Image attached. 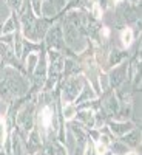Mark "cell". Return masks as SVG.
<instances>
[{"label":"cell","mask_w":142,"mask_h":155,"mask_svg":"<svg viewBox=\"0 0 142 155\" xmlns=\"http://www.w3.org/2000/svg\"><path fill=\"white\" fill-rule=\"evenodd\" d=\"M74 115H76V107L73 104H67L65 107H63V118H65L67 121L74 118Z\"/></svg>","instance_id":"cell-2"},{"label":"cell","mask_w":142,"mask_h":155,"mask_svg":"<svg viewBox=\"0 0 142 155\" xmlns=\"http://www.w3.org/2000/svg\"><path fill=\"white\" fill-rule=\"evenodd\" d=\"M128 155H136V153H133V152H131V153H128Z\"/></svg>","instance_id":"cell-8"},{"label":"cell","mask_w":142,"mask_h":155,"mask_svg":"<svg viewBox=\"0 0 142 155\" xmlns=\"http://www.w3.org/2000/svg\"><path fill=\"white\" fill-rule=\"evenodd\" d=\"M53 109L51 107H45L43 110H42V115H40V123H42V126L45 127V129H48L49 126H51V121H53Z\"/></svg>","instance_id":"cell-1"},{"label":"cell","mask_w":142,"mask_h":155,"mask_svg":"<svg viewBox=\"0 0 142 155\" xmlns=\"http://www.w3.org/2000/svg\"><path fill=\"white\" fill-rule=\"evenodd\" d=\"M12 2H14V5H16V6H19V5H20V2H22V0H12Z\"/></svg>","instance_id":"cell-6"},{"label":"cell","mask_w":142,"mask_h":155,"mask_svg":"<svg viewBox=\"0 0 142 155\" xmlns=\"http://www.w3.org/2000/svg\"><path fill=\"white\" fill-rule=\"evenodd\" d=\"M111 2H113V3H116V2H119V0H111Z\"/></svg>","instance_id":"cell-7"},{"label":"cell","mask_w":142,"mask_h":155,"mask_svg":"<svg viewBox=\"0 0 142 155\" xmlns=\"http://www.w3.org/2000/svg\"><path fill=\"white\" fill-rule=\"evenodd\" d=\"M131 41H133V33H131V30H124L122 31V44H124V47H128L131 44Z\"/></svg>","instance_id":"cell-3"},{"label":"cell","mask_w":142,"mask_h":155,"mask_svg":"<svg viewBox=\"0 0 142 155\" xmlns=\"http://www.w3.org/2000/svg\"><path fill=\"white\" fill-rule=\"evenodd\" d=\"M96 149H97V153H99V155H104L105 150H107V143H104V144L99 143V144L96 146Z\"/></svg>","instance_id":"cell-4"},{"label":"cell","mask_w":142,"mask_h":155,"mask_svg":"<svg viewBox=\"0 0 142 155\" xmlns=\"http://www.w3.org/2000/svg\"><path fill=\"white\" fill-rule=\"evenodd\" d=\"M3 137H5V126H3V121L0 120V141L3 140Z\"/></svg>","instance_id":"cell-5"}]
</instances>
